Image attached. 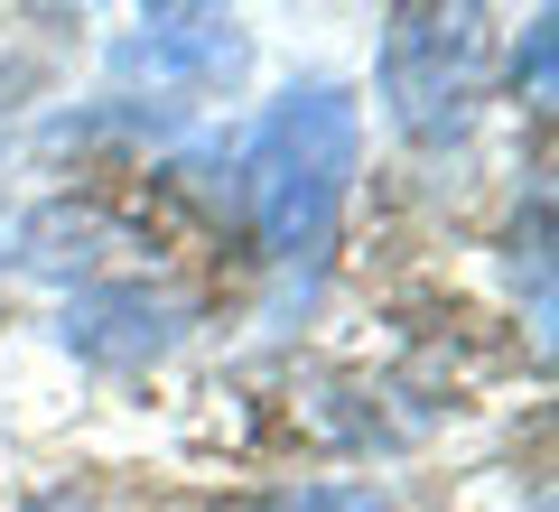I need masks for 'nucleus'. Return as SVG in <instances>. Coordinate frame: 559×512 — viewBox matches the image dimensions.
Masks as SVG:
<instances>
[{
  "mask_svg": "<svg viewBox=\"0 0 559 512\" xmlns=\"http://www.w3.org/2000/svg\"><path fill=\"white\" fill-rule=\"evenodd\" d=\"M355 150H364V112L345 84H289L261 112L252 158H242V215L252 242L271 261H318L336 242L345 187H355Z\"/></svg>",
  "mask_w": 559,
  "mask_h": 512,
  "instance_id": "nucleus-1",
  "label": "nucleus"
},
{
  "mask_svg": "<svg viewBox=\"0 0 559 512\" xmlns=\"http://www.w3.org/2000/svg\"><path fill=\"white\" fill-rule=\"evenodd\" d=\"M495 84V10L485 0H392L382 20V103L411 140H457Z\"/></svg>",
  "mask_w": 559,
  "mask_h": 512,
  "instance_id": "nucleus-2",
  "label": "nucleus"
},
{
  "mask_svg": "<svg viewBox=\"0 0 559 512\" xmlns=\"http://www.w3.org/2000/svg\"><path fill=\"white\" fill-rule=\"evenodd\" d=\"M112 75H150L159 94H224V84L242 75V38L215 20L197 28H150V38L112 47Z\"/></svg>",
  "mask_w": 559,
  "mask_h": 512,
  "instance_id": "nucleus-3",
  "label": "nucleus"
},
{
  "mask_svg": "<svg viewBox=\"0 0 559 512\" xmlns=\"http://www.w3.org/2000/svg\"><path fill=\"white\" fill-rule=\"evenodd\" d=\"M121 252H131V224H112L103 205H75V197L38 205V215L20 224V261L38 279H103Z\"/></svg>",
  "mask_w": 559,
  "mask_h": 512,
  "instance_id": "nucleus-4",
  "label": "nucleus"
},
{
  "mask_svg": "<svg viewBox=\"0 0 559 512\" xmlns=\"http://www.w3.org/2000/svg\"><path fill=\"white\" fill-rule=\"evenodd\" d=\"M178 298H150V289H103V298H84V308H75V326H66V335H75V345H84V355H94V364H140V355H159V345H168V335H178Z\"/></svg>",
  "mask_w": 559,
  "mask_h": 512,
  "instance_id": "nucleus-5",
  "label": "nucleus"
},
{
  "mask_svg": "<svg viewBox=\"0 0 559 512\" xmlns=\"http://www.w3.org/2000/svg\"><path fill=\"white\" fill-rule=\"evenodd\" d=\"M271 512H382L373 493H336V485H308V493H280Z\"/></svg>",
  "mask_w": 559,
  "mask_h": 512,
  "instance_id": "nucleus-6",
  "label": "nucleus"
},
{
  "mask_svg": "<svg viewBox=\"0 0 559 512\" xmlns=\"http://www.w3.org/2000/svg\"><path fill=\"white\" fill-rule=\"evenodd\" d=\"M150 10V28H197V20H215V0H140Z\"/></svg>",
  "mask_w": 559,
  "mask_h": 512,
  "instance_id": "nucleus-7",
  "label": "nucleus"
}]
</instances>
